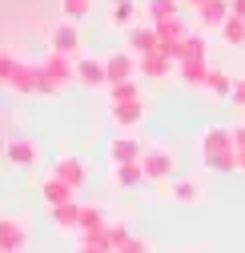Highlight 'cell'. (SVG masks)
I'll list each match as a JSON object with an SVG mask.
<instances>
[{
    "instance_id": "1",
    "label": "cell",
    "mask_w": 245,
    "mask_h": 253,
    "mask_svg": "<svg viewBox=\"0 0 245 253\" xmlns=\"http://www.w3.org/2000/svg\"><path fill=\"white\" fill-rule=\"evenodd\" d=\"M141 169L153 185H165L177 177V153L173 149H161V145H145V157H141Z\"/></svg>"
},
{
    "instance_id": "2",
    "label": "cell",
    "mask_w": 245,
    "mask_h": 253,
    "mask_svg": "<svg viewBox=\"0 0 245 253\" xmlns=\"http://www.w3.org/2000/svg\"><path fill=\"white\" fill-rule=\"evenodd\" d=\"M48 52H65V56H84V37L73 20H56L48 28Z\"/></svg>"
},
{
    "instance_id": "3",
    "label": "cell",
    "mask_w": 245,
    "mask_h": 253,
    "mask_svg": "<svg viewBox=\"0 0 245 253\" xmlns=\"http://www.w3.org/2000/svg\"><path fill=\"white\" fill-rule=\"evenodd\" d=\"M153 28H157V48L177 60L181 56V44H185V37H189V24L181 20V16H173V20H153Z\"/></svg>"
},
{
    "instance_id": "4",
    "label": "cell",
    "mask_w": 245,
    "mask_h": 253,
    "mask_svg": "<svg viewBox=\"0 0 245 253\" xmlns=\"http://www.w3.org/2000/svg\"><path fill=\"white\" fill-rule=\"evenodd\" d=\"M77 84L88 92H101L109 88V69H105V56H77Z\"/></svg>"
},
{
    "instance_id": "5",
    "label": "cell",
    "mask_w": 245,
    "mask_h": 253,
    "mask_svg": "<svg viewBox=\"0 0 245 253\" xmlns=\"http://www.w3.org/2000/svg\"><path fill=\"white\" fill-rule=\"evenodd\" d=\"M44 77H52L60 88H69V84H77V60L73 56H65V52H44V60L37 65Z\"/></svg>"
},
{
    "instance_id": "6",
    "label": "cell",
    "mask_w": 245,
    "mask_h": 253,
    "mask_svg": "<svg viewBox=\"0 0 245 253\" xmlns=\"http://www.w3.org/2000/svg\"><path fill=\"white\" fill-rule=\"evenodd\" d=\"M24 249H28V221L0 217V253H24Z\"/></svg>"
},
{
    "instance_id": "7",
    "label": "cell",
    "mask_w": 245,
    "mask_h": 253,
    "mask_svg": "<svg viewBox=\"0 0 245 253\" xmlns=\"http://www.w3.org/2000/svg\"><path fill=\"white\" fill-rule=\"evenodd\" d=\"M4 157H8V165H16V169H33L41 161V145L33 137H8L4 141Z\"/></svg>"
},
{
    "instance_id": "8",
    "label": "cell",
    "mask_w": 245,
    "mask_h": 253,
    "mask_svg": "<svg viewBox=\"0 0 245 253\" xmlns=\"http://www.w3.org/2000/svg\"><path fill=\"white\" fill-rule=\"evenodd\" d=\"M105 16H109V28L129 33L133 24H141V4H137V0H109V4H105Z\"/></svg>"
},
{
    "instance_id": "9",
    "label": "cell",
    "mask_w": 245,
    "mask_h": 253,
    "mask_svg": "<svg viewBox=\"0 0 245 253\" xmlns=\"http://www.w3.org/2000/svg\"><path fill=\"white\" fill-rule=\"evenodd\" d=\"M145 113H149V105H145V97H141V101H125V105H109V121L117 125L121 133H133L137 125L145 121Z\"/></svg>"
},
{
    "instance_id": "10",
    "label": "cell",
    "mask_w": 245,
    "mask_h": 253,
    "mask_svg": "<svg viewBox=\"0 0 245 253\" xmlns=\"http://www.w3.org/2000/svg\"><path fill=\"white\" fill-rule=\"evenodd\" d=\"M173 73H177V60L165 56L161 48L149 52V56H137V77H145V81H165V77H173Z\"/></svg>"
},
{
    "instance_id": "11",
    "label": "cell",
    "mask_w": 245,
    "mask_h": 253,
    "mask_svg": "<svg viewBox=\"0 0 245 253\" xmlns=\"http://www.w3.org/2000/svg\"><path fill=\"white\" fill-rule=\"evenodd\" d=\"M141 157H145V145H141L133 133H121V137L109 141V161H113V165H137Z\"/></svg>"
},
{
    "instance_id": "12",
    "label": "cell",
    "mask_w": 245,
    "mask_h": 253,
    "mask_svg": "<svg viewBox=\"0 0 245 253\" xmlns=\"http://www.w3.org/2000/svg\"><path fill=\"white\" fill-rule=\"evenodd\" d=\"M125 48H129L133 56L157 52V28H153V20H141V24L129 28V33H125Z\"/></svg>"
},
{
    "instance_id": "13",
    "label": "cell",
    "mask_w": 245,
    "mask_h": 253,
    "mask_svg": "<svg viewBox=\"0 0 245 253\" xmlns=\"http://www.w3.org/2000/svg\"><path fill=\"white\" fill-rule=\"evenodd\" d=\"M48 177H56V181H65V185L81 189V185H84V177H88V169H84V161H81V157L60 153L56 161H52V173H48Z\"/></svg>"
},
{
    "instance_id": "14",
    "label": "cell",
    "mask_w": 245,
    "mask_h": 253,
    "mask_svg": "<svg viewBox=\"0 0 245 253\" xmlns=\"http://www.w3.org/2000/svg\"><path fill=\"white\" fill-rule=\"evenodd\" d=\"M105 69H109V84H121V81H137V56L129 48L121 52H109L105 56Z\"/></svg>"
},
{
    "instance_id": "15",
    "label": "cell",
    "mask_w": 245,
    "mask_h": 253,
    "mask_svg": "<svg viewBox=\"0 0 245 253\" xmlns=\"http://www.w3.org/2000/svg\"><path fill=\"white\" fill-rule=\"evenodd\" d=\"M169 197L177 205H201L205 201V185L197 177H173L169 181Z\"/></svg>"
},
{
    "instance_id": "16",
    "label": "cell",
    "mask_w": 245,
    "mask_h": 253,
    "mask_svg": "<svg viewBox=\"0 0 245 253\" xmlns=\"http://www.w3.org/2000/svg\"><path fill=\"white\" fill-rule=\"evenodd\" d=\"M229 16H233V12H229V0H209V4L197 8V28H201V33H213V28L221 33V24H225Z\"/></svg>"
},
{
    "instance_id": "17",
    "label": "cell",
    "mask_w": 245,
    "mask_h": 253,
    "mask_svg": "<svg viewBox=\"0 0 245 253\" xmlns=\"http://www.w3.org/2000/svg\"><path fill=\"white\" fill-rule=\"evenodd\" d=\"M37 81H41V69L37 65H20L12 69V77L4 81V88H12V92H20V97H37Z\"/></svg>"
},
{
    "instance_id": "18",
    "label": "cell",
    "mask_w": 245,
    "mask_h": 253,
    "mask_svg": "<svg viewBox=\"0 0 245 253\" xmlns=\"http://www.w3.org/2000/svg\"><path fill=\"white\" fill-rule=\"evenodd\" d=\"M225 149H233V129L229 125H209V129L201 133V157L225 153Z\"/></svg>"
},
{
    "instance_id": "19",
    "label": "cell",
    "mask_w": 245,
    "mask_h": 253,
    "mask_svg": "<svg viewBox=\"0 0 245 253\" xmlns=\"http://www.w3.org/2000/svg\"><path fill=\"white\" fill-rule=\"evenodd\" d=\"M41 197L48 201V209H56V205L77 201V189H73V185H65V181H56V177H44V181H41Z\"/></svg>"
},
{
    "instance_id": "20",
    "label": "cell",
    "mask_w": 245,
    "mask_h": 253,
    "mask_svg": "<svg viewBox=\"0 0 245 253\" xmlns=\"http://www.w3.org/2000/svg\"><path fill=\"white\" fill-rule=\"evenodd\" d=\"M48 213H52V225H56L60 233H77V229H81V205H77V201L56 205V209H48Z\"/></svg>"
},
{
    "instance_id": "21",
    "label": "cell",
    "mask_w": 245,
    "mask_h": 253,
    "mask_svg": "<svg viewBox=\"0 0 245 253\" xmlns=\"http://www.w3.org/2000/svg\"><path fill=\"white\" fill-rule=\"evenodd\" d=\"M109 229V217H105V209L101 205H81V237H88V233H105Z\"/></svg>"
},
{
    "instance_id": "22",
    "label": "cell",
    "mask_w": 245,
    "mask_h": 253,
    "mask_svg": "<svg viewBox=\"0 0 245 253\" xmlns=\"http://www.w3.org/2000/svg\"><path fill=\"white\" fill-rule=\"evenodd\" d=\"M149 177H145V169H141V161L137 165H113V189H141Z\"/></svg>"
},
{
    "instance_id": "23",
    "label": "cell",
    "mask_w": 245,
    "mask_h": 253,
    "mask_svg": "<svg viewBox=\"0 0 245 253\" xmlns=\"http://www.w3.org/2000/svg\"><path fill=\"white\" fill-rule=\"evenodd\" d=\"M209 60H181L177 65V77H181V84H189V88H201L205 84V77H209Z\"/></svg>"
},
{
    "instance_id": "24",
    "label": "cell",
    "mask_w": 245,
    "mask_h": 253,
    "mask_svg": "<svg viewBox=\"0 0 245 253\" xmlns=\"http://www.w3.org/2000/svg\"><path fill=\"white\" fill-rule=\"evenodd\" d=\"M233 81L237 77H229L225 69H209V77H205V92H209V97H217V101H229V92H233Z\"/></svg>"
},
{
    "instance_id": "25",
    "label": "cell",
    "mask_w": 245,
    "mask_h": 253,
    "mask_svg": "<svg viewBox=\"0 0 245 253\" xmlns=\"http://www.w3.org/2000/svg\"><path fill=\"white\" fill-rule=\"evenodd\" d=\"M105 92H109V105H125V101H141V97H145L137 81H121V84H109Z\"/></svg>"
},
{
    "instance_id": "26",
    "label": "cell",
    "mask_w": 245,
    "mask_h": 253,
    "mask_svg": "<svg viewBox=\"0 0 245 253\" xmlns=\"http://www.w3.org/2000/svg\"><path fill=\"white\" fill-rule=\"evenodd\" d=\"M209 173H237V149H225V153H209L201 157Z\"/></svg>"
},
{
    "instance_id": "27",
    "label": "cell",
    "mask_w": 245,
    "mask_h": 253,
    "mask_svg": "<svg viewBox=\"0 0 245 253\" xmlns=\"http://www.w3.org/2000/svg\"><path fill=\"white\" fill-rule=\"evenodd\" d=\"M205 52H209V44H205V33H189V37H185V44H181L177 65H181V60H205Z\"/></svg>"
},
{
    "instance_id": "28",
    "label": "cell",
    "mask_w": 245,
    "mask_h": 253,
    "mask_svg": "<svg viewBox=\"0 0 245 253\" xmlns=\"http://www.w3.org/2000/svg\"><path fill=\"white\" fill-rule=\"evenodd\" d=\"M221 41L233 44V48H245V20H241V16H229V20L221 24Z\"/></svg>"
},
{
    "instance_id": "29",
    "label": "cell",
    "mask_w": 245,
    "mask_h": 253,
    "mask_svg": "<svg viewBox=\"0 0 245 253\" xmlns=\"http://www.w3.org/2000/svg\"><path fill=\"white\" fill-rule=\"evenodd\" d=\"M149 20H173L181 16V0H149Z\"/></svg>"
},
{
    "instance_id": "30",
    "label": "cell",
    "mask_w": 245,
    "mask_h": 253,
    "mask_svg": "<svg viewBox=\"0 0 245 253\" xmlns=\"http://www.w3.org/2000/svg\"><path fill=\"white\" fill-rule=\"evenodd\" d=\"M60 12H65V20H84L88 12H93V0H60Z\"/></svg>"
},
{
    "instance_id": "31",
    "label": "cell",
    "mask_w": 245,
    "mask_h": 253,
    "mask_svg": "<svg viewBox=\"0 0 245 253\" xmlns=\"http://www.w3.org/2000/svg\"><path fill=\"white\" fill-rule=\"evenodd\" d=\"M105 237H109V249L117 253L121 245H129V237H133V229H129V225H121V221H109V229H105Z\"/></svg>"
},
{
    "instance_id": "32",
    "label": "cell",
    "mask_w": 245,
    "mask_h": 253,
    "mask_svg": "<svg viewBox=\"0 0 245 253\" xmlns=\"http://www.w3.org/2000/svg\"><path fill=\"white\" fill-rule=\"evenodd\" d=\"M117 253H153V241H149V237H137V233H133V237H129V245H121Z\"/></svg>"
},
{
    "instance_id": "33",
    "label": "cell",
    "mask_w": 245,
    "mask_h": 253,
    "mask_svg": "<svg viewBox=\"0 0 245 253\" xmlns=\"http://www.w3.org/2000/svg\"><path fill=\"white\" fill-rule=\"evenodd\" d=\"M229 105H233V109H245V77H237V81H233V92H229Z\"/></svg>"
},
{
    "instance_id": "34",
    "label": "cell",
    "mask_w": 245,
    "mask_h": 253,
    "mask_svg": "<svg viewBox=\"0 0 245 253\" xmlns=\"http://www.w3.org/2000/svg\"><path fill=\"white\" fill-rule=\"evenodd\" d=\"M233 149H245V121L233 125Z\"/></svg>"
},
{
    "instance_id": "35",
    "label": "cell",
    "mask_w": 245,
    "mask_h": 253,
    "mask_svg": "<svg viewBox=\"0 0 245 253\" xmlns=\"http://www.w3.org/2000/svg\"><path fill=\"white\" fill-rule=\"evenodd\" d=\"M77 253H113V249H109V245H88V241H81Z\"/></svg>"
},
{
    "instance_id": "36",
    "label": "cell",
    "mask_w": 245,
    "mask_h": 253,
    "mask_svg": "<svg viewBox=\"0 0 245 253\" xmlns=\"http://www.w3.org/2000/svg\"><path fill=\"white\" fill-rule=\"evenodd\" d=\"M229 12H233V16H241V20H245V0H229Z\"/></svg>"
},
{
    "instance_id": "37",
    "label": "cell",
    "mask_w": 245,
    "mask_h": 253,
    "mask_svg": "<svg viewBox=\"0 0 245 253\" xmlns=\"http://www.w3.org/2000/svg\"><path fill=\"white\" fill-rule=\"evenodd\" d=\"M237 173H245V149H237Z\"/></svg>"
},
{
    "instance_id": "38",
    "label": "cell",
    "mask_w": 245,
    "mask_h": 253,
    "mask_svg": "<svg viewBox=\"0 0 245 253\" xmlns=\"http://www.w3.org/2000/svg\"><path fill=\"white\" fill-rule=\"evenodd\" d=\"M181 4H189V8H193V12H197V8H201V4H209V0H181Z\"/></svg>"
},
{
    "instance_id": "39",
    "label": "cell",
    "mask_w": 245,
    "mask_h": 253,
    "mask_svg": "<svg viewBox=\"0 0 245 253\" xmlns=\"http://www.w3.org/2000/svg\"><path fill=\"white\" fill-rule=\"evenodd\" d=\"M177 253H201V249H177Z\"/></svg>"
}]
</instances>
